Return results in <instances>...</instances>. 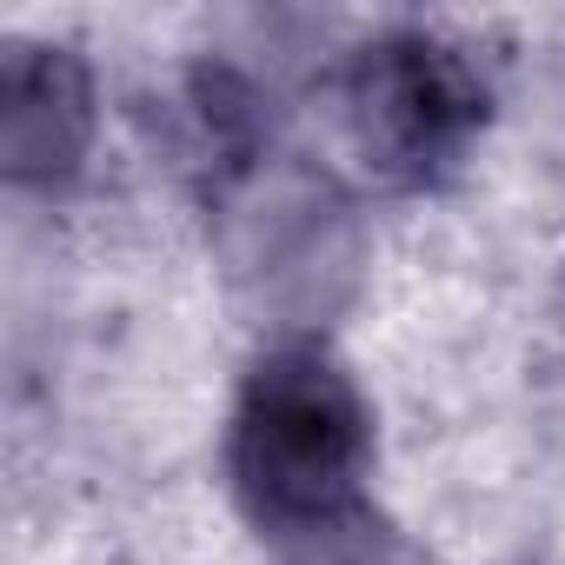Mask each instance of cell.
Wrapping results in <instances>:
<instances>
[{
  "mask_svg": "<svg viewBox=\"0 0 565 565\" xmlns=\"http://www.w3.org/2000/svg\"><path fill=\"white\" fill-rule=\"evenodd\" d=\"M373 459V419L353 373L320 347H279L253 366L226 472L246 519L273 539H333L360 512Z\"/></svg>",
  "mask_w": 565,
  "mask_h": 565,
  "instance_id": "6da1fadb",
  "label": "cell"
},
{
  "mask_svg": "<svg viewBox=\"0 0 565 565\" xmlns=\"http://www.w3.org/2000/svg\"><path fill=\"white\" fill-rule=\"evenodd\" d=\"M226 266L233 287L279 327L333 320L366 266V233L347 206V193L307 167L253 173L226 200Z\"/></svg>",
  "mask_w": 565,
  "mask_h": 565,
  "instance_id": "7a4b0ae2",
  "label": "cell"
},
{
  "mask_svg": "<svg viewBox=\"0 0 565 565\" xmlns=\"http://www.w3.org/2000/svg\"><path fill=\"white\" fill-rule=\"evenodd\" d=\"M340 100L360 160L393 186H439L486 127L479 67L426 28L366 41L347 67Z\"/></svg>",
  "mask_w": 565,
  "mask_h": 565,
  "instance_id": "3957f363",
  "label": "cell"
},
{
  "mask_svg": "<svg viewBox=\"0 0 565 565\" xmlns=\"http://www.w3.org/2000/svg\"><path fill=\"white\" fill-rule=\"evenodd\" d=\"M94 147V74L74 47L14 41L0 61V173L67 186Z\"/></svg>",
  "mask_w": 565,
  "mask_h": 565,
  "instance_id": "277c9868",
  "label": "cell"
}]
</instances>
